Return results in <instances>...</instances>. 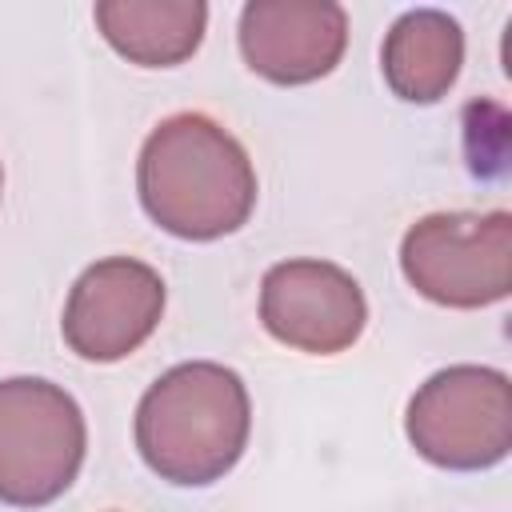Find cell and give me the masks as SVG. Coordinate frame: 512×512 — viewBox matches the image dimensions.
Returning a JSON list of instances; mask_svg holds the SVG:
<instances>
[{
  "mask_svg": "<svg viewBox=\"0 0 512 512\" xmlns=\"http://www.w3.org/2000/svg\"><path fill=\"white\" fill-rule=\"evenodd\" d=\"M140 204L180 240H216L248 224L256 172L244 144L200 112L160 120L136 164Z\"/></svg>",
  "mask_w": 512,
  "mask_h": 512,
  "instance_id": "obj_1",
  "label": "cell"
},
{
  "mask_svg": "<svg viewBox=\"0 0 512 512\" xmlns=\"http://www.w3.org/2000/svg\"><path fill=\"white\" fill-rule=\"evenodd\" d=\"M252 404L244 380L212 360L168 368L136 408L144 464L180 488H204L244 456Z\"/></svg>",
  "mask_w": 512,
  "mask_h": 512,
  "instance_id": "obj_2",
  "label": "cell"
},
{
  "mask_svg": "<svg viewBox=\"0 0 512 512\" xmlns=\"http://www.w3.org/2000/svg\"><path fill=\"white\" fill-rule=\"evenodd\" d=\"M84 412L52 380H0V504L44 508L84 464Z\"/></svg>",
  "mask_w": 512,
  "mask_h": 512,
  "instance_id": "obj_3",
  "label": "cell"
},
{
  "mask_svg": "<svg viewBox=\"0 0 512 512\" xmlns=\"http://www.w3.org/2000/svg\"><path fill=\"white\" fill-rule=\"evenodd\" d=\"M404 432L436 468H492L512 448V384L496 368L452 364L408 400Z\"/></svg>",
  "mask_w": 512,
  "mask_h": 512,
  "instance_id": "obj_4",
  "label": "cell"
},
{
  "mask_svg": "<svg viewBox=\"0 0 512 512\" xmlns=\"http://www.w3.org/2000/svg\"><path fill=\"white\" fill-rule=\"evenodd\" d=\"M400 268L408 284L432 304H496L512 288V216L432 212L404 232Z\"/></svg>",
  "mask_w": 512,
  "mask_h": 512,
  "instance_id": "obj_5",
  "label": "cell"
},
{
  "mask_svg": "<svg viewBox=\"0 0 512 512\" xmlns=\"http://www.w3.org/2000/svg\"><path fill=\"white\" fill-rule=\"evenodd\" d=\"M164 316V280L132 256H108L72 284L64 304V344L92 364H112L136 352Z\"/></svg>",
  "mask_w": 512,
  "mask_h": 512,
  "instance_id": "obj_6",
  "label": "cell"
},
{
  "mask_svg": "<svg viewBox=\"0 0 512 512\" xmlns=\"http://www.w3.org/2000/svg\"><path fill=\"white\" fill-rule=\"evenodd\" d=\"M260 320L272 340L296 352L336 356L360 340L368 304L360 284L340 264L280 260L264 272Z\"/></svg>",
  "mask_w": 512,
  "mask_h": 512,
  "instance_id": "obj_7",
  "label": "cell"
},
{
  "mask_svg": "<svg viewBox=\"0 0 512 512\" xmlns=\"http://www.w3.org/2000/svg\"><path fill=\"white\" fill-rule=\"evenodd\" d=\"M348 44V12L332 0H252L240 12L244 64L272 84L328 76Z\"/></svg>",
  "mask_w": 512,
  "mask_h": 512,
  "instance_id": "obj_8",
  "label": "cell"
},
{
  "mask_svg": "<svg viewBox=\"0 0 512 512\" xmlns=\"http://www.w3.org/2000/svg\"><path fill=\"white\" fill-rule=\"evenodd\" d=\"M464 32L440 8L404 12L384 36L380 68L388 88L408 104H436L460 76Z\"/></svg>",
  "mask_w": 512,
  "mask_h": 512,
  "instance_id": "obj_9",
  "label": "cell"
},
{
  "mask_svg": "<svg viewBox=\"0 0 512 512\" xmlns=\"http://www.w3.org/2000/svg\"><path fill=\"white\" fill-rule=\"evenodd\" d=\"M208 8L200 0H100V36L132 64L172 68L204 40Z\"/></svg>",
  "mask_w": 512,
  "mask_h": 512,
  "instance_id": "obj_10",
  "label": "cell"
},
{
  "mask_svg": "<svg viewBox=\"0 0 512 512\" xmlns=\"http://www.w3.org/2000/svg\"><path fill=\"white\" fill-rule=\"evenodd\" d=\"M0 188H4V172H0Z\"/></svg>",
  "mask_w": 512,
  "mask_h": 512,
  "instance_id": "obj_11",
  "label": "cell"
}]
</instances>
